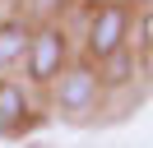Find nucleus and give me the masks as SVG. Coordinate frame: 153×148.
<instances>
[{"label": "nucleus", "instance_id": "obj_1", "mask_svg": "<svg viewBox=\"0 0 153 148\" xmlns=\"http://www.w3.org/2000/svg\"><path fill=\"white\" fill-rule=\"evenodd\" d=\"M97 102H102V79H97L93 60H70L65 70L56 74V83H51V107H56V116L88 120L97 111Z\"/></svg>", "mask_w": 153, "mask_h": 148}, {"label": "nucleus", "instance_id": "obj_2", "mask_svg": "<svg viewBox=\"0 0 153 148\" xmlns=\"http://www.w3.org/2000/svg\"><path fill=\"white\" fill-rule=\"evenodd\" d=\"M130 37H134V18H130V5L125 0L88 9V18H84V56L88 60L116 56L121 46H130Z\"/></svg>", "mask_w": 153, "mask_h": 148}, {"label": "nucleus", "instance_id": "obj_3", "mask_svg": "<svg viewBox=\"0 0 153 148\" xmlns=\"http://www.w3.org/2000/svg\"><path fill=\"white\" fill-rule=\"evenodd\" d=\"M70 65V37L56 18H47L42 28H33V42H28V56H23V70H28V83L37 88H51L56 74Z\"/></svg>", "mask_w": 153, "mask_h": 148}, {"label": "nucleus", "instance_id": "obj_4", "mask_svg": "<svg viewBox=\"0 0 153 148\" xmlns=\"http://www.w3.org/2000/svg\"><path fill=\"white\" fill-rule=\"evenodd\" d=\"M28 120H33V97H28V88L14 83V79H0V134H5V139L23 134Z\"/></svg>", "mask_w": 153, "mask_h": 148}, {"label": "nucleus", "instance_id": "obj_5", "mask_svg": "<svg viewBox=\"0 0 153 148\" xmlns=\"http://www.w3.org/2000/svg\"><path fill=\"white\" fill-rule=\"evenodd\" d=\"M28 42H33V23L28 18H0V70L23 65Z\"/></svg>", "mask_w": 153, "mask_h": 148}, {"label": "nucleus", "instance_id": "obj_6", "mask_svg": "<svg viewBox=\"0 0 153 148\" xmlns=\"http://www.w3.org/2000/svg\"><path fill=\"white\" fill-rule=\"evenodd\" d=\"M97 79H102V88H121V83H130V79H134V51L121 46L116 56L97 60Z\"/></svg>", "mask_w": 153, "mask_h": 148}, {"label": "nucleus", "instance_id": "obj_7", "mask_svg": "<svg viewBox=\"0 0 153 148\" xmlns=\"http://www.w3.org/2000/svg\"><path fill=\"white\" fill-rule=\"evenodd\" d=\"M139 46H144V51L153 56V5L144 9V14H139Z\"/></svg>", "mask_w": 153, "mask_h": 148}, {"label": "nucleus", "instance_id": "obj_8", "mask_svg": "<svg viewBox=\"0 0 153 148\" xmlns=\"http://www.w3.org/2000/svg\"><path fill=\"white\" fill-rule=\"evenodd\" d=\"M65 5H70V0H37V14H47V18H51L56 9H65Z\"/></svg>", "mask_w": 153, "mask_h": 148}, {"label": "nucleus", "instance_id": "obj_9", "mask_svg": "<svg viewBox=\"0 0 153 148\" xmlns=\"http://www.w3.org/2000/svg\"><path fill=\"white\" fill-rule=\"evenodd\" d=\"M79 5H84V14H88V9H97V5H111V0H79Z\"/></svg>", "mask_w": 153, "mask_h": 148}, {"label": "nucleus", "instance_id": "obj_10", "mask_svg": "<svg viewBox=\"0 0 153 148\" xmlns=\"http://www.w3.org/2000/svg\"><path fill=\"white\" fill-rule=\"evenodd\" d=\"M149 5H153V0H144V9H149Z\"/></svg>", "mask_w": 153, "mask_h": 148}]
</instances>
